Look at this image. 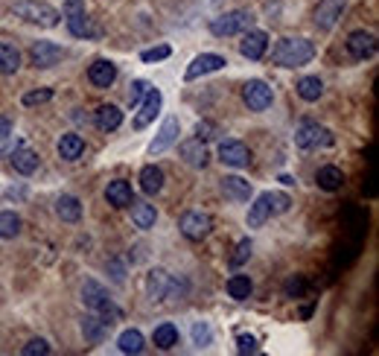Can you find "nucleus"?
<instances>
[{
	"mask_svg": "<svg viewBox=\"0 0 379 356\" xmlns=\"http://www.w3.org/2000/svg\"><path fill=\"white\" fill-rule=\"evenodd\" d=\"M333 140H336L333 132L318 123H304V126H298V132H295L298 149H324V147H333Z\"/></svg>",
	"mask_w": 379,
	"mask_h": 356,
	"instance_id": "nucleus-4",
	"label": "nucleus"
},
{
	"mask_svg": "<svg viewBox=\"0 0 379 356\" xmlns=\"http://www.w3.org/2000/svg\"><path fill=\"white\" fill-rule=\"evenodd\" d=\"M53 100V91L50 88H38V91H29L24 94V105L32 108V105H44V103H50Z\"/></svg>",
	"mask_w": 379,
	"mask_h": 356,
	"instance_id": "nucleus-41",
	"label": "nucleus"
},
{
	"mask_svg": "<svg viewBox=\"0 0 379 356\" xmlns=\"http://www.w3.org/2000/svg\"><path fill=\"white\" fill-rule=\"evenodd\" d=\"M269 199H272V214H286L292 205L286 193H269Z\"/></svg>",
	"mask_w": 379,
	"mask_h": 356,
	"instance_id": "nucleus-45",
	"label": "nucleus"
},
{
	"mask_svg": "<svg viewBox=\"0 0 379 356\" xmlns=\"http://www.w3.org/2000/svg\"><path fill=\"white\" fill-rule=\"evenodd\" d=\"M12 170L18 172V175H32L38 170V152L36 149H29V147H21V149H15L12 152Z\"/></svg>",
	"mask_w": 379,
	"mask_h": 356,
	"instance_id": "nucleus-25",
	"label": "nucleus"
},
{
	"mask_svg": "<svg viewBox=\"0 0 379 356\" xmlns=\"http://www.w3.org/2000/svg\"><path fill=\"white\" fill-rule=\"evenodd\" d=\"M242 100L248 105V111H266L274 103V91L269 82H262V79H248L242 88Z\"/></svg>",
	"mask_w": 379,
	"mask_h": 356,
	"instance_id": "nucleus-5",
	"label": "nucleus"
},
{
	"mask_svg": "<svg viewBox=\"0 0 379 356\" xmlns=\"http://www.w3.org/2000/svg\"><path fill=\"white\" fill-rule=\"evenodd\" d=\"M163 181H167V175H163L161 167L146 164V167L140 170V190L146 193V196H158V193L163 190Z\"/></svg>",
	"mask_w": 379,
	"mask_h": 356,
	"instance_id": "nucleus-24",
	"label": "nucleus"
},
{
	"mask_svg": "<svg viewBox=\"0 0 379 356\" xmlns=\"http://www.w3.org/2000/svg\"><path fill=\"white\" fill-rule=\"evenodd\" d=\"M193 342L199 348H207L213 342V330H210L207 321H195V325H193Z\"/></svg>",
	"mask_w": 379,
	"mask_h": 356,
	"instance_id": "nucleus-40",
	"label": "nucleus"
},
{
	"mask_svg": "<svg viewBox=\"0 0 379 356\" xmlns=\"http://www.w3.org/2000/svg\"><path fill=\"white\" fill-rule=\"evenodd\" d=\"M210 228H213V222L202 210H187V214H181V219H178V231L193 242H202L210 234Z\"/></svg>",
	"mask_w": 379,
	"mask_h": 356,
	"instance_id": "nucleus-6",
	"label": "nucleus"
},
{
	"mask_svg": "<svg viewBox=\"0 0 379 356\" xmlns=\"http://www.w3.org/2000/svg\"><path fill=\"white\" fill-rule=\"evenodd\" d=\"M149 88H152V85L146 82V79H135V82L128 85V105H131V108H138V105H140V100L146 96V91H149Z\"/></svg>",
	"mask_w": 379,
	"mask_h": 356,
	"instance_id": "nucleus-39",
	"label": "nucleus"
},
{
	"mask_svg": "<svg viewBox=\"0 0 379 356\" xmlns=\"http://www.w3.org/2000/svg\"><path fill=\"white\" fill-rule=\"evenodd\" d=\"M21 353L24 356H47L50 353V342H47V339H32V342H27L21 348Z\"/></svg>",
	"mask_w": 379,
	"mask_h": 356,
	"instance_id": "nucleus-42",
	"label": "nucleus"
},
{
	"mask_svg": "<svg viewBox=\"0 0 379 356\" xmlns=\"http://www.w3.org/2000/svg\"><path fill=\"white\" fill-rule=\"evenodd\" d=\"M9 135H12V120L0 114V140H6Z\"/></svg>",
	"mask_w": 379,
	"mask_h": 356,
	"instance_id": "nucleus-49",
	"label": "nucleus"
},
{
	"mask_svg": "<svg viewBox=\"0 0 379 356\" xmlns=\"http://www.w3.org/2000/svg\"><path fill=\"white\" fill-rule=\"evenodd\" d=\"M344 3L348 0H318V6H315V27L321 29V32H329L336 24H339V18H341V12H344Z\"/></svg>",
	"mask_w": 379,
	"mask_h": 356,
	"instance_id": "nucleus-13",
	"label": "nucleus"
},
{
	"mask_svg": "<svg viewBox=\"0 0 379 356\" xmlns=\"http://www.w3.org/2000/svg\"><path fill=\"white\" fill-rule=\"evenodd\" d=\"M128 207H131V222H135V228H140V231L155 228V222H158L155 205H149V202H131Z\"/></svg>",
	"mask_w": 379,
	"mask_h": 356,
	"instance_id": "nucleus-23",
	"label": "nucleus"
},
{
	"mask_svg": "<svg viewBox=\"0 0 379 356\" xmlns=\"http://www.w3.org/2000/svg\"><path fill=\"white\" fill-rule=\"evenodd\" d=\"M269 50V36L262 29H245L242 32V41H239V53L248 59V61H257L262 59Z\"/></svg>",
	"mask_w": 379,
	"mask_h": 356,
	"instance_id": "nucleus-11",
	"label": "nucleus"
},
{
	"mask_svg": "<svg viewBox=\"0 0 379 356\" xmlns=\"http://www.w3.org/2000/svg\"><path fill=\"white\" fill-rule=\"evenodd\" d=\"M146 298H149L152 304H161L167 301V286H170V272L167 269H149V274H146Z\"/></svg>",
	"mask_w": 379,
	"mask_h": 356,
	"instance_id": "nucleus-17",
	"label": "nucleus"
},
{
	"mask_svg": "<svg viewBox=\"0 0 379 356\" xmlns=\"http://www.w3.org/2000/svg\"><path fill=\"white\" fill-rule=\"evenodd\" d=\"M88 82L94 88H100V91L111 88L114 82H117V64L108 61V59H96L88 68Z\"/></svg>",
	"mask_w": 379,
	"mask_h": 356,
	"instance_id": "nucleus-15",
	"label": "nucleus"
},
{
	"mask_svg": "<svg viewBox=\"0 0 379 356\" xmlns=\"http://www.w3.org/2000/svg\"><path fill=\"white\" fill-rule=\"evenodd\" d=\"M195 138H199V140H213V138H219V126L210 123V120H199V123H195Z\"/></svg>",
	"mask_w": 379,
	"mask_h": 356,
	"instance_id": "nucleus-44",
	"label": "nucleus"
},
{
	"mask_svg": "<svg viewBox=\"0 0 379 356\" xmlns=\"http://www.w3.org/2000/svg\"><path fill=\"white\" fill-rule=\"evenodd\" d=\"M85 12V0H64L61 6V18H73V15Z\"/></svg>",
	"mask_w": 379,
	"mask_h": 356,
	"instance_id": "nucleus-47",
	"label": "nucleus"
},
{
	"mask_svg": "<svg viewBox=\"0 0 379 356\" xmlns=\"http://www.w3.org/2000/svg\"><path fill=\"white\" fill-rule=\"evenodd\" d=\"M64 59V50L53 41H36L29 47V61L36 71H47V68H56V64Z\"/></svg>",
	"mask_w": 379,
	"mask_h": 356,
	"instance_id": "nucleus-7",
	"label": "nucleus"
},
{
	"mask_svg": "<svg viewBox=\"0 0 379 356\" xmlns=\"http://www.w3.org/2000/svg\"><path fill=\"white\" fill-rule=\"evenodd\" d=\"M251 251H254L251 239H239V242H237V249H234V254H230V266H242V263H248V260H251Z\"/></svg>",
	"mask_w": 379,
	"mask_h": 356,
	"instance_id": "nucleus-38",
	"label": "nucleus"
},
{
	"mask_svg": "<svg viewBox=\"0 0 379 356\" xmlns=\"http://www.w3.org/2000/svg\"><path fill=\"white\" fill-rule=\"evenodd\" d=\"M178 152H181V158H184V164L193 167V170H205V167L210 164V152H207V147H205V140H199V138L184 140V143L178 147Z\"/></svg>",
	"mask_w": 379,
	"mask_h": 356,
	"instance_id": "nucleus-14",
	"label": "nucleus"
},
{
	"mask_svg": "<svg viewBox=\"0 0 379 356\" xmlns=\"http://www.w3.org/2000/svg\"><path fill=\"white\" fill-rule=\"evenodd\" d=\"M254 24V12L248 9H230L225 15H219V18L210 21V36L216 38H230V36H242L245 29H251Z\"/></svg>",
	"mask_w": 379,
	"mask_h": 356,
	"instance_id": "nucleus-3",
	"label": "nucleus"
},
{
	"mask_svg": "<svg viewBox=\"0 0 379 356\" xmlns=\"http://www.w3.org/2000/svg\"><path fill=\"white\" fill-rule=\"evenodd\" d=\"M295 91H298L301 100H306V103H318L321 96H324V82H321L318 76H304V79H298Z\"/></svg>",
	"mask_w": 379,
	"mask_h": 356,
	"instance_id": "nucleus-31",
	"label": "nucleus"
},
{
	"mask_svg": "<svg viewBox=\"0 0 379 356\" xmlns=\"http://www.w3.org/2000/svg\"><path fill=\"white\" fill-rule=\"evenodd\" d=\"M309 289V281L304 278V274H292V278L283 283V292H286V298H301L304 292Z\"/></svg>",
	"mask_w": 379,
	"mask_h": 356,
	"instance_id": "nucleus-37",
	"label": "nucleus"
},
{
	"mask_svg": "<svg viewBox=\"0 0 379 356\" xmlns=\"http://www.w3.org/2000/svg\"><path fill=\"white\" fill-rule=\"evenodd\" d=\"M237 350L239 353H260V342L254 336H237Z\"/></svg>",
	"mask_w": 379,
	"mask_h": 356,
	"instance_id": "nucleus-46",
	"label": "nucleus"
},
{
	"mask_svg": "<svg viewBox=\"0 0 379 356\" xmlns=\"http://www.w3.org/2000/svg\"><path fill=\"white\" fill-rule=\"evenodd\" d=\"M21 71V50L12 41H0V73L15 76Z\"/></svg>",
	"mask_w": 379,
	"mask_h": 356,
	"instance_id": "nucleus-27",
	"label": "nucleus"
},
{
	"mask_svg": "<svg viewBox=\"0 0 379 356\" xmlns=\"http://www.w3.org/2000/svg\"><path fill=\"white\" fill-rule=\"evenodd\" d=\"M64 21H68L70 36H76V38H85V41H91V38H100V36H103V29L94 24V18H88V12L73 15V18H64Z\"/></svg>",
	"mask_w": 379,
	"mask_h": 356,
	"instance_id": "nucleus-20",
	"label": "nucleus"
},
{
	"mask_svg": "<svg viewBox=\"0 0 379 356\" xmlns=\"http://www.w3.org/2000/svg\"><path fill=\"white\" fill-rule=\"evenodd\" d=\"M178 135H181V123H178V117H167V120L161 123V128H158V138L149 143V155L167 152L172 143H178Z\"/></svg>",
	"mask_w": 379,
	"mask_h": 356,
	"instance_id": "nucleus-16",
	"label": "nucleus"
},
{
	"mask_svg": "<svg viewBox=\"0 0 379 356\" xmlns=\"http://www.w3.org/2000/svg\"><path fill=\"white\" fill-rule=\"evenodd\" d=\"M225 289H228V295L234 298V301H248L251 292H254V283H251L248 274H230Z\"/></svg>",
	"mask_w": 379,
	"mask_h": 356,
	"instance_id": "nucleus-29",
	"label": "nucleus"
},
{
	"mask_svg": "<svg viewBox=\"0 0 379 356\" xmlns=\"http://www.w3.org/2000/svg\"><path fill=\"white\" fill-rule=\"evenodd\" d=\"M82 152H85V138L76 135V132L61 135V140H59V158L61 161H79Z\"/></svg>",
	"mask_w": 379,
	"mask_h": 356,
	"instance_id": "nucleus-28",
	"label": "nucleus"
},
{
	"mask_svg": "<svg viewBox=\"0 0 379 356\" xmlns=\"http://www.w3.org/2000/svg\"><path fill=\"white\" fill-rule=\"evenodd\" d=\"M170 47L167 44H158V47H152V50H143L140 53V61H146V64H152V61H163V59H170Z\"/></svg>",
	"mask_w": 379,
	"mask_h": 356,
	"instance_id": "nucleus-43",
	"label": "nucleus"
},
{
	"mask_svg": "<svg viewBox=\"0 0 379 356\" xmlns=\"http://www.w3.org/2000/svg\"><path fill=\"white\" fill-rule=\"evenodd\" d=\"M178 339H181V333H178V327L172 325V321H163V325H158L155 333H152V342L161 350H172L178 345Z\"/></svg>",
	"mask_w": 379,
	"mask_h": 356,
	"instance_id": "nucleus-30",
	"label": "nucleus"
},
{
	"mask_svg": "<svg viewBox=\"0 0 379 356\" xmlns=\"http://www.w3.org/2000/svg\"><path fill=\"white\" fill-rule=\"evenodd\" d=\"M344 44H348L350 59H356V61H365V59H371V56L376 53V36H373V32H368V29L350 32Z\"/></svg>",
	"mask_w": 379,
	"mask_h": 356,
	"instance_id": "nucleus-9",
	"label": "nucleus"
},
{
	"mask_svg": "<svg viewBox=\"0 0 379 356\" xmlns=\"http://www.w3.org/2000/svg\"><path fill=\"white\" fill-rule=\"evenodd\" d=\"M94 123L96 128H103V132H114V128H120L123 126V111L117 105H100L94 111Z\"/></svg>",
	"mask_w": 379,
	"mask_h": 356,
	"instance_id": "nucleus-26",
	"label": "nucleus"
},
{
	"mask_svg": "<svg viewBox=\"0 0 379 356\" xmlns=\"http://www.w3.org/2000/svg\"><path fill=\"white\" fill-rule=\"evenodd\" d=\"M219 161L228 167H248L251 164V149L242 140H222L219 143Z\"/></svg>",
	"mask_w": 379,
	"mask_h": 356,
	"instance_id": "nucleus-12",
	"label": "nucleus"
},
{
	"mask_svg": "<svg viewBox=\"0 0 379 356\" xmlns=\"http://www.w3.org/2000/svg\"><path fill=\"white\" fill-rule=\"evenodd\" d=\"M24 222L15 210H0V239H15L21 234Z\"/></svg>",
	"mask_w": 379,
	"mask_h": 356,
	"instance_id": "nucleus-35",
	"label": "nucleus"
},
{
	"mask_svg": "<svg viewBox=\"0 0 379 356\" xmlns=\"http://www.w3.org/2000/svg\"><path fill=\"white\" fill-rule=\"evenodd\" d=\"M315 184H318L321 190H327V193H336V190H341V184H344V172H341L339 167H321V170L315 172Z\"/></svg>",
	"mask_w": 379,
	"mask_h": 356,
	"instance_id": "nucleus-33",
	"label": "nucleus"
},
{
	"mask_svg": "<svg viewBox=\"0 0 379 356\" xmlns=\"http://www.w3.org/2000/svg\"><path fill=\"white\" fill-rule=\"evenodd\" d=\"M56 216L61 222H79L82 219V202L76 196H59L56 199Z\"/></svg>",
	"mask_w": 379,
	"mask_h": 356,
	"instance_id": "nucleus-32",
	"label": "nucleus"
},
{
	"mask_svg": "<svg viewBox=\"0 0 379 356\" xmlns=\"http://www.w3.org/2000/svg\"><path fill=\"white\" fill-rule=\"evenodd\" d=\"M117 348H120V353H143V348H146L143 333L135 330V327L123 330V333L117 336Z\"/></svg>",
	"mask_w": 379,
	"mask_h": 356,
	"instance_id": "nucleus-34",
	"label": "nucleus"
},
{
	"mask_svg": "<svg viewBox=\"0 0 379 356\" xmlns=\"http://www.w3.org/2000/svg\"><path fill=\"white\" fill-rule=\"evenodd\" d=\"M269 219H272V199H269V193H260V196L251 202L245 222H248V228H262Z\"/></svg>",
	"mask_w": 379,
	"mask_h": 356,
	"instance_id": "nucleus-21",
	"label": "nucleus"
},
{
	"mask_svg": "<svg viewBox=\"0 0 379 356\" xmlns=\"http://www.w3.org/2000/svg\"><path fill=\"white\" fill-rule=\"evenodd\" d=\"M225 64H228V59L219 56V53H202V56H195V59L190 61L184 79H187V82H193V79H202V76H207V73L222 71Z\"/></svg>",
	"mask_w": 379,
	"mask_h": 356,
	"instance_id": "nucleus-10",
	"label": "nucleus"
},
{
	"mask_svg": "<svg viewBox=\"0 0 379 356\" xmlns=\"http://www.w3.org/2000/svg\"><path fill=\"white\" fill-rule=\"evenodd\" d=\"M108 274H111L114 283H123V281H126V266H123L120 260H111V263H108Z\"/></svg>",
	"mask_w": 379,
	"mask_h": 356,
	"instance_id": "nucleus-48",
	"label": "nucleus"
},
{
	"mask_svg": "<svg viewBox=\"0 0 379 356\" xmlns=\"http://www.w3.org/2000/svg\"><path fill=\"white\" fill-rule=\"evenodd\" d=\"M105 325L100 318H96V313L94 316H85L82 318V336H85V342H91V345H100L103 342V336H105Z\"/></svg>",
	"mask_w": 379,
	"mask_h": 356,
	"instance_id": "nucleus-36",
	"label": "nucleus"
},
{
	"mask_svg": "<svg viewBox=\"0 0 379 356\" xmlns=\"http://www.w3.org/2000/svg\"><path fill=\"white\" fill-rule=\"evenodd\" d=\"M161 105H163V94L158 88H149L146 96L138 105V114H135V128H146L149 123H155V117L161 114Z\"/></svg>",
	"mask_w": 379,
	"mask_h": 356,
	"instance_id": "nucleus-8",
	"label": "nucleus"
},
{
	"mask_svg": "<svg viewBox=\"0 0 379 356\" xmlns=\"http://www.w3.org/2000/svg\"><path fill=\"white\" fill-rule=\"evenodd\" d=\"M82 304L88 306L91 313H96V310H103L105 304H111V298H108V289L100 283V281H94V278H88L85 283H82Z\"/></svg>",
	"mask_w": 379,
	"mask_h": 356,
	"instance_id": "nucleus-18",
	"label": "nucleus"
},
{
	"mask_svg": "<svg viewBox=\"0 0 379 356\" xmlns=\"http://www.w3.org/2000/svg\"><path fill=\"white\" fill-rule=\"evenodd\" d=\"M315 59V44L309 38H280L272 50V64L277 68H304Z\"/></svg>",
	"mask_w": 379,
	"mask_h": 356,
	"instance_id": "nucleus-1",
	"label": "nucleus"
},
{
	"mask_svg": "<svg viewBox=\"0 0 379 356\" xmlns=\"http://www.w3.org/2000/svg\"><path fill=\"white\" fill-rule=\"evenodd\" d=\"M251 193H254V187H251V181H245V178H239V175H225L222 178V196L225 199H230V202H248Z\"/></svg>",
	"mask_w": 379,
	"mask_h": 356,
	"instance_id": "nucleus-19",
	"label": "nucleus"
},
{
	"mask_svg": "<svg viewBox=\"0 0 379 356\" xmlns=\"http://www.w3.org/2000/svg\"><path fill=\"white\" fill-rule=\"evenodd\" d=\"M105 202L111 207H128L135 202V193H131V184L123 181V178H114V181L105 187Z\"/></svg>",
	"mask_w": 379,
	"mask_h": 356,
	"instance_id": "nucleus-22",
	"label": "nucleus"
},
{
	"mask_svg": "<svg viewBox=\"0 0 379 356\" xmlns=\"http://www.w3.org/2000/svg\"><path fill=\"white\" fill-rule=\"evenodd\" d=\"M12 15L21 18L27 24H36V27H44V29H53L61 24V12L44 0H21V3L12 6Z\"/></svg>",
	"mask_w": 379,
	"mask_h": 356,
	"instance_id": "nucleus-2",
	"label": "nucleus"
}]
</instances>
